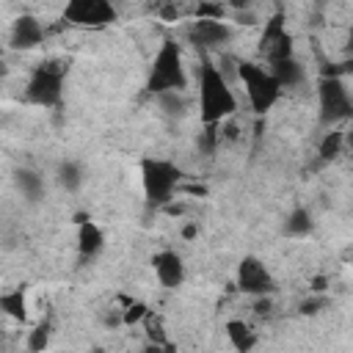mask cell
Instances as JSON below:
<instances>
[{
    "mask_svg": "<svg viewBox=\"0 0 353 353\" xmlns=\"http://www.w3.org/2000/svg\"><path fill=\"white\" fill-rule=\"evenodd\" d=\"M237 77L245 85V94H248V102H251L254 113H268L276 105V99L281 94V85L276 83L270 69H262L259 63L245 61V63L237 66Z\"/></svg>",
    "mask_w": 353,
    "mask_h": 353,
    "instance_id": "4",
    "label": "cell"
},
{
    "mask_svg": "<svg viewBox=\"0 0 353 353\" xmlns=\"http://www.w3.org/2000/svg\"><path fill=\"white\" fill-rule=\"evenodd\" d=\"M312 290H314V292H323V290H325V279H314V281H312Z\"/></svg>",
    "mask_w": 353,
    "mask_h": 353,
    "instance_id": "25",
    "label": "cell"
},
{
    "mask_svg": "<svg viewBox=\"0 0 353 353\" xmlns=\"http://www.w3.org/2000/svg\"><path fill=\"white\" fill-rule=\"evenodd\" d=\"M270 74L276 77V83L281 88H292V85H298L303 80V66L292 55H287V58L270 61Z\"/></svg>",
    "mask_w": 353,
    "mask_h": 353,
    "instance_id": "14",
    "label": "cell"
},
{
    "mask_svg": "<svg viewBox=\"0 0 353 353\" xmlns=\"http://www.w3.org/2000/svg\"><path fill=\"white\" fill-rule=\"evenodd\" d=\"M50 331H52V328H50V323H47V320H41V323L28 334V347H30V350H44V347H47V342H50Z\"/></svg>",
    "mask_w": 353,
    "mask_h": 353,
    "instance_id": "23",
    "label": "cell"
},
{
    "mask_svg": "<svg viewBox=\"0 0 353 353\" xmlns=\"http://www.w3.org/2000/svg\"><path fill=\"white\" fill-rule=\"evenodd\" d=\"M226 334H229V342H232V347L234 350H251L254 345H256V334L251 331V325L248 323H243V320H232V323H226Z\"/></svg>",
    "mask_w": 353,
    "mask_h": 353,
    "instance_id": "15",
    "label": "cell"
},
{
    "mask_svg": "<svg viewBox=\"0 0 353 353\" xmlns=\"http://www.w3.org/2000/svg\"><path fill=\"white\" fill-rule=\"evenodd\" d=\"M105 245V234L102 229L91 221V218H77V251L83 259H91L102 251Z\"/></svg>",
    "mask_w": 353,
    "mask_h": 353,
    "instance_id": "13",
    "label": "cell"
},
{
    "mask_svg": "<svg viewBox=\"0 0 353 353\" xmlns=\"http://www.w3.org/2000/svg\"><path fill=\"white\" fill-rule=\"evenodd\" d=\"M0 74H3V63H0Z\"/></svg>",
    "mask_w": 353,
    "mask_h": 353,
    "instance_id": "27",
    "label": "cell"
},
{
    "mask_svg": "<svg viewBox=\"0 0 353 353\" xmlns=\"http://www.w3.org/2000/svg\"><path fill=\"white\" fill-rule=\"evenodd\" d=\"M232 30L223 19H196L188 30V39L199 47H218L223 41H229Z\"/></svg>",
    "mask_w": 353,
    "mask_h": 353,
    "instance_id": "10",
    "label": "cell"
},
{
    "mask_svg": "<svg viewBox=\"0 0 353 353\" xmlns=\"http://www.w3.org/2000/svg\"><path fill=\"white\" fill-rule=\"evenodd\" d=\"M41 36H44V30H41L39 19L30 17V14H22V17L14 19V28H11V47H17V50H30V47H36V44L41 41Z\"/></svg>",
    "mask_w": 353,
    "mask_h": 353,
    "instance_id": "12",
    "label": "cell"
},
{
    "mask_svg": "<svg viewBox=\"0 0 353 353\" xmlns=\"http://www.w3.org/2000/svg\"><path fill=\"white\" fill-rule=\"evenodd\" d=\"M259 50H262V55H265L268 61H279V58L292 55V36L287 33L281 17H273V19L265 25L262 39H259Z\"/></svg>",
    "mask_w": 353,
    "mask_h": 353,
    "instance_id": "9",
    "label": "cell"
},
{
    "mask_svg": "<svg viewBox=\"0 0 353 353\" xmlns=\"http://www.w3.org/2000/svg\"><path fill=\"white\" fill-rule=\"evenodd\" d=\"M61 94H63V66L52 61L36 66V72L28 80L25 99L41 108H55L61 102Z\"/></svg>",
    "mask_w": 353,
    "mask_h": 353,
    "instance_id": "5",
    "label": "cell"
},
{
    "mask_svg": "<svg viewBox=\"0 0 353 353\" xmlns=\"http://www.w3.org/2000/svg\"><path fill=\"white\" fill-rule=\"evenodd\" d=\"M143 328H146V336H149V342L154 345V347H168V339H165V331H163V317L160 314H154L152 309L143 314Z\"/></svg>",
    "mask_w": 353,
    "mask_h": 353,
    "instance_id": "19",
    "label": "cell"
},
{
    "mask_svg": "<svg viewBox=\"0 0 353 353\" xmlns=\"http://www.w3.org/2000/svg\"><path fill=\"white\" fill-rule=\"evenodd\" d=\"M196 19H223V8L212 6V3H201L196 8Z\"/></svg>",
    "mask_w": 353,
    "mask_h": 353,
    "instance_id": "24",
    "label": "cell"
},
{
    "mask_svg": "<svg viewBox=\"0 0 353 353\" xmlns=\"http://www.w3.org/2000/svg\"><path fill=\"white\" fill-rule=\"evenodd\" d=\"M152 268H154V276L163 287L168 290H176L185 279V265H182V256L176 251H160L152 256Z\"/></svg>",
    "mask_w": 353,
    "mask_h": 353,
    "instance_id": "11",
    "label": "cell"
},
{
    "mask_svg": "<svg viewBox=\"0 0 353 353\" xmlns=\"http://www.w3.org/2000/svg\"><path fill=\"white\" fill-rule=\"evenodd\" d=\"M320 121L328 127H334V124H339V121H345L347 116H350V110H353V105H350V94H347V88H345V83L336 77V74H325L323 80H320Z\"/></svg>",
    "mask_w": 353,
    "mask_h": 353,
    "instance_id": "6",
    "label": "cell"
},
{
    "mask_svg": "<svg viewBox=\"0 0 353 353\" xmlns=\"http://www.w3.org/2000/svg\"><path fill=\"white\" fill-rule=\"evenodd\" d=\"M17 188H19V193H22L28 201H39L41 193H44V182H41V176H39L36 171H30V168L17 171Z\"/></svg>",
    "mask_w": 353,
    "mask_h": 353,
    "instance_id": "16",
    "label": "cell"
},
{
    "mask_svg": "<svg viewBox=\"0 0 353 353\" xmlns=\"http://www.w3.org/2000/svg\"><path fill=\"white\" fill-rule=\"evenodd\" d=\"M0 309H3L8 317L25 323V317H28V301H25V292H22V290L0 292Z\"/></svg>",
    "mask_w": 353,
    "mask_h": 353,
    "instance_id": "17",
    "label": "cell"
},
{
    "mask_svg": "<svg viewBox=\"0 0 353 353\" xmlns=\"http://www.w3.org/2000/svg\"><path fill=\"white\" fill-rule=\"evenodd\" d=\"M199 110H201L204 124H221L226 116H232L237 110V99H234L223 72L218 66H212L210 61H204L201 72H199Z\"/></svg>",
    "mask_w": 353,
    "mask_h": 353,
    "instance_id": "1",
    "label": "cell"
},
{
    "mask_svg": "<svg viewBox=\"0 0 353 353\" xmlns=\"http://www.w3.org/2000/svg\"><path fill=\"white\" fill-rule=\"evenodd\" d=\"M141 182H143L146 204L149 207H165L168 201H174V193L182 185V171L168 160L146 157L141 163Z\"/></svg>",
    "mask_w": 353,
    "mask_h": 353,
    "instance_id": "3",
    "label": "cell"
},
{
    "mask_svg": "<svg viewBox=\"0 0 353 353\" xmlns=\"http://www.w3.org/2000/svg\"><path fill=\"white\" fill-rule=\"evenodd\" d=\"M63 19L80 28H99L116 19V8L110 0H66Z\"/></svg>",
    "mask_w": 353,
    "mask_h": 353,
    "instance_id": "7",
    "label": "cell"
},
{
    "mask_svg": "<svg viewBox=\"0 0 353 353\" xmlns=\"http://www.w3.org/2000/svg\"><path fill=\"white\" fill-rule=\"evenodd\" d=\"M309 229H312V215L306 210H301V207L292 210L287 223H284V232L287 234H309Z\"/></svg>",
    "mask_w": 353,
    "mask_h": 353,
    "instance_id": "20",
    "label": "cell"
},
{
    "mask_svg": "<svg viewBox=\"0 0 353 353\" xmlns=\"http://www.w3.org/2000/svg\"><path fill=\"white\" fill-rule=\"evenodd\" d=\"M237 287L245 295L262 298L273 292V276L256 256H243V262L237 265Z\"/></svg>",
    "mask_w": 353,
    "mask_h": 353,
    "instance_id": "8",
    "label": "cell"
},
{
    "mask_svg": "<svg viewBox=\"0 0 353 353\" xmlns=\"http://www.w3.org/2000/svg\"><path fill=\"white\" fill-rule=\"evenodd\" d=\"M58 185L63 190H77L83 185V171H80V165L74 160H63L58 165Z\"/></svg>",
    "mask_w": 353,
    "mask_h": 353,
    "instance_id": "18",
    "label": "cell"
},
{
    "mask_svg": "<svg viewBox=\"0 0 353 353\" xmlns=\"http://www.w3.org/2000/svg\"><path fill=\"white\" fill-rule=\"evenodd\" d=\"M185 85H188V74L182 66L179 44L174 39H165L152 61L146 88L149 94H165V91H185Z\"/></svg>",
    "mask_w": 353,
    "mask_h": 353,
    "instance_id": "2",
    "label": "cell"
},
{
    "mask_svg": "<svg viewBox=\"0 0 353 353\" xmlns=\"http://www.w3.org/2000/svg\"><path fill=\"white\" fill-rule=\"evenodd\" d=\"M196 232H199V229H196V226H193V223H190V226H185V229H182V234H185V237H188V240H190V237H196Z\"/></svg>",
    "mask_w": 353,
    "mask_h": 353,
    "instance_id": "26",
    "label": "cell"
},
{
    "mask_svg": "<svg viewBox=\"0 0 353 353\" xmlns=\"http://www.w3.org/2000/svg\"><path fill=\"white\" fill-rule=\"evenodd\" d=\"M146 312H149L146 303H141V301H124V309H121V325H135V323H141Z\"/></svg>",
    "mask_w": 353,
    "mask_h": 353,
    "instance_id": "22",
    "label": "cell"
},
{
    "mask_svg": "<svg viewBox=\"0 0 353 353\" xmlns=\"http://www.w3.org/2000/svg\"><path fill=\"white\" fill-rule=\"evenodd\" d=\"M342 141H345L342 130H331V132L323 138V143H320V157H323V160H334V157L342 152Z\"/></svg>",
    "mask_w": 353,
    "mask_h": 353,
    "instance_id": "21",
    "label": "cell"
}]
</instances>
